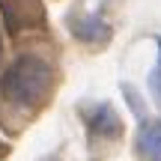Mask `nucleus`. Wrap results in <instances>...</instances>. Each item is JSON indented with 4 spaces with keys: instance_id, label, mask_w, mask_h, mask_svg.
Masks as SVG:
<instances>
[{
    "instance_id": "1",
    "label": "nucleus",
    "mask_w": 161,
    "mask_h": 161,
    "mask_svg": "<svg viewBox=\"0 0 161 161\" xmlns=\"http://www.w3.org/2000/svg\"><path fill=\"white\" fill-rule=\"evenodd\" d=\"M57 86V66L39 54H21L0 75V104L33 114L51 98Z\"/></svg>"
},
{
    "instance_id": "2",
    "label": "nucleus",
    "mask_w": 161,
    "mask_h": 161,
    "mask_svg": "<svg viewBox=\"0 0 161 161\" xmlns=\"http://www.w3.org/2000/svg\"><path fill=\"white\" fill-rule=\"evenodd\" d=\"M84 125L90 140H119L122 137V119L110 104H86L80 108Z\"/></svg>"
},
{
    "instance_id": "3",
    "label": "nucleus",
    "mask_w": 161,
    "mask_h": 161,
    "mask_svg": "<svg viewBox=\"0 0 161 161\" xmlns=\"http://www.w3.org/2000/svg\"><path fill=\"white\" fill-rule=\"evenodd\" d=\"M0 9L6 15L9 33H24L45 24V6L42 0H0Z\"/></svg>"
},
{
    "instance_id": "4",
    "label": "nucleus",
    "mask_w": 161,
    "mask_h": 161,
    "mask_svg": "<svg viewBox=\"0 0 161 161\" xmlns=\"http://www.w3.org/2000/svg\"><path fill=\"white\" fill-rule=\"evenodd\" d=\"M69 27H72V36L80 39V42H86V45H104V42L110 39L108 21H104L102 15H96V12H86V15H72Z\"/></svg>"
},
{
    "instance_id": "5",
    "label": "nucleus",
    "mask_w": 161,
    "mask_h": 161,
    "mask_svg": "<svg viewBox=\"0 0 161 161\" xmlns=\"http://www.w3.org/2000/svg\"><path fill=\"white\" fill-rule=\"evenodd\" d=\"M137 155L143 161H161V119H146L137 131Z\"/></svg>"
},
{
    "instance_id": "6",
    "label": "nucleus",
    "mask_w": 161,
    "mask_h": 161,
    "mask_svg": "<svg viewBox=\"0 0 161 161\" xmlns=\"http://www.w3.org/2000/svg\"><path fill=\"white\" fill-rule=\"evenodd\" d=\"M149 96L161 108V39H158V63H155V69L149 72Z\"/></svg>"
},
{
    "instance_id": "7",
    "label": "nucleus",
    "mask_w": 161,
    "mask_h": 161,
    "mask_svg": "<svg viewBox=\"0 0 161 161\" xmlns=\"http://www.w3.org/2000/svg\"><path fill=\"white\" fill-rule=\"evenodd\" d=\"M42 161H60V158H54V155H51V158H42Z\"/></svg>"
},
{
    "instance_id": "8",
    "label": "nucleus",
    "mask_w": 161,
    "mask_h": 161,
    "mask_svg": "<svg viewBox=\"0 0 161 161\" xmlns=\"http://www.w3.org/2000/svg\"><path fill=\"white\" fill-rule=\"evenodd\" d=\"M0 152H3V149H0Z\"/></svg>"
}]
</instances>
